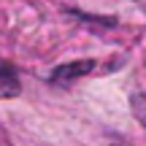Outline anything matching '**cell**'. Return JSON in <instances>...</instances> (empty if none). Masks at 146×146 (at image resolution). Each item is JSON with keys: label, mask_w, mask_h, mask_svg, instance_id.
I'll return each instance as SVG.
<instances>
[{"label": "cell", "mask_w": 146, "mask_h": 146, "mask_svg": "<svg viewBox=\"0 0 146 146\" xmlns=\"http://www.w3.org/2000/svg\"><path fill=\"white\" fill-rule=\"evenodd\" d=\"M95 60H78V62H65L60 65V68L52 70V76H49V81L52 84H60V87H68V84H73L76 78L87 76V73L95 70Z\"/></svg>", "instance_id": "obj_1"}, {"label": "cell", "mask_w": 146, "mask_h": 146, "mask_svg": "<svg viewBox=\"0 0 146 146\" xmlns=\"http://www.w3.org/2000/svg\"><path fill=\"white\" fill-rule=\"evenodd\" d=\"M19 92V76L14 68H8L5 62H0V98H11Z\"/></svg>", "instance_id": "obj_2"}, {"label": "cell", "mask_w": 146, "mask_h": 146, "mask_svg": "<svg viewBox=\"0 0 146 146\" xmlns=\"http://www.w3.org/2000/svg\"><path fill=\"white\" fill-rule=\"evenodd\" d=\"M130 108H133V116L146 127V95H133L130 98Z\"/></svg>", "instance_id": "obj_3"}, {"label": "cell", "mask_w": 146, "mask_h": 146, "mask_svg": "<svg viewBox=\"0 0 146 146\" xmlns=\"http://www.w3.org/2000/svg\"><path fill=\"white\" fill-rule=\"evenodd\" d=\"M111 146H122V143H111Z\"/></svg>", "instance_id": "obj_4"}]
</instances>
